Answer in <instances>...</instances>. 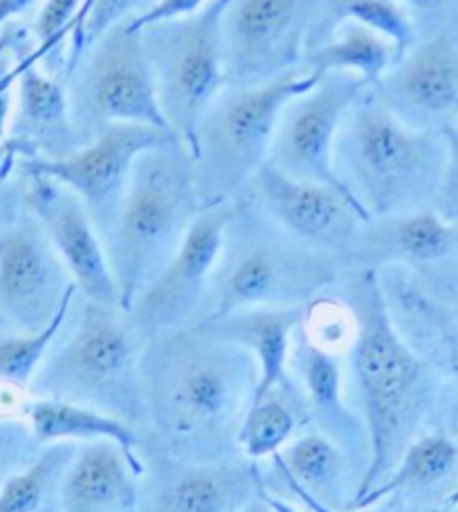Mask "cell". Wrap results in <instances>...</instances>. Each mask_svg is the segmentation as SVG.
Masks as SVG:
<instances>
[{
    "label": "cell",
    "mask_w": 458,
    "mask_h": 512,
    "mask_svg": "<svg viewBox=\"0 0 458 512\" xmlns=\"http://www.w3.org/2000/svg\"><path fill=\"white\" fill-rule=\"evenodd\" d=\"M259 382L252 353L200 326L151 337L140 423L153 452L191 463L241 459L238 432Z\"/></svg>",
    "instance_id": "obj_1"
},
{
    "label": "cell",
    "mask_w": 458,
    "mask_h": 512,
    "mask_svg": "<svg viewBox=\"0 0 458 512\" xmlns=\"http://www.w3.org/2000/svg\"><path fill=\"white\" fill-rule=\"evenodd\" d=\"M340 295L355 317L351 371L371 461L351 508L378 486L414 441L429 393L427 364L411 349L391 315L378 270L344 268Z\"/></svg>",
    "instance_id": "obj_2"
},
{
    "label": "cell",
    "mask_w": 458,
    "mask_h": 512,
    "mask_svg": "<svg viewBox=\"0 0 458 512\" xmlns=\"http://www.w3.org/2000/svg\"><path fill=\"white\" fill-rule=\"evenodd\" d=\"M447 160L443 133L420 131L375 102L366 86L335 140V173L369 218L434 207Z\"/></svg>",
    "instance_id": "obj_3"
},
{
    "label": "cell",
    "mask_w": 458,
    "mask_h": 512,
    "mask_svg": "<svg viewBox=\"0 0 458 512\" xmlns=\"http://www.w3.org/2000/svg\"><path fill=\"white\" fill-rule=\"evenodd\" d=\"M342 270L340 261L283 232L241 196L198 324L247 308H304L335 286Z\"/></svg>",
    "instance_id": "obj_4"
},
{
    "label": "cell",
    "mask_w": 458,
    "mask_h": 512,
    "mask_svg": "<svg viewBox=\"0 0 458 512\" xmlns=\"http://www.w3.org/2000/svg\"><path fill=\"white\" fill-rule=\"evenodd\" d=\"M200 209L194 158L180 137L137 158L113 230L104 239L122 308L173 259Z\"/></svg>",
    "instance_id": "obj_5"
},
{
    "label": "cell",
    "mask_w": 458,
    "mask_h": 512,
    "mask_svg": "<svg viewBox=\"0 0 458 512\" xmlns=\"http://www.w3.org/2000/svg\"><path fill=\"white\" fill-rule=\"evenodd\" d=\"M146 342L126 308L84 299L68 340L45 358L30 389L36 398L79 402L137 425Z\"/></svg>",
    "instance_id": "obj_6"
},
{
    "label": "cell",
    "mask_w": 458,
    "mask_h": 512,
    "mask_svg": "<svg viewBox=\"0 0 458 512\" xmlns=\"http://www.w3.org/2000/svg\"><path fill=\"white\" fill-rule=\"evenodd\" d=\"M299 70L261 86H225L196 126L191 158L203 207L234 203L268 162L283 108L317 84Z\"/></svg>",
    "instance_id": "obj_7"
},
{
    "label": "cell",
    "mask_w": 458,
    "mask_h": 512,
    "mask_svg": "<svg viewBox=\"0 0 458 512\" xmlns=\"http://www.w3.org/2000/svg\"><path fill=\"white\" fill-rule=\"evenodd\" d=\"M229 0H209L198 12L142 27L155 90L169 131L191 149L207 106L227 86L223 14Z\"/></svg>",
    "instance_id": "obj_8"
},
{
    "label": "cell",
    "mask_w": 458,
    "mask_h": 512,
    "mask_svg": "<svg viewBox=\"0 0 458 512\" xmlns=\"http://www.w3.org/2000/svg\"><path fill=\"white\" fill-rule=\"evenodd\" d=\"M70 115L81 144L117 124H142L169 131L158 102L149 54L140 30L113 27L66 79Z\"/></svg>",
    "instance_id": "obj_9"
},
{
    "label": "cell",
    "mask_w": 458,
    "mask_h": 512,
    "mask_svg": "<svg viewBox=\"0 0 458 512\" xmlns=\"http://www.w3.org/2000/svg\"><path fill=\"white\" fill-rule=\"evenodd\" d=\"M324 21L326 0H229L223 14L227 86H261L299 72Z\"/></svg>",
    "instance_id": "obj_10"
},
{
    "label": "cell",
    "mask_w": 458,
    "mask_h": 512,
    "mask_svg": "<svg viewBox=\"0 0 458 512\" xmlns=\"http://www.w3.org/2000/svg\"><path fill=\"white\" fill-rule=\"evenodd\" d=\"M232 209L234 203L200 209L173 259L126 308L149 340L200 322Z\"/></svg>",
    "instance_id": "obj_11"
},
{
    "label": "cell",
    "mask_w": 458,
    "mask_h": 512,
    "mask_svg": "<svg viewBox=\"0 0 458 512\" xmlns=\"http://www.w3.org/2000/svg\"><path fill=\"white\" fill-rule=\"evenodd\" d=\"M75 295L68 268L30 212L0 227V328L41 331Z\"/></svg>",
    "instance_id": "obj_12"
},
{
    "label": "cell",
    "mask_w": 458,
    "mask_h": 512,
    "mask_svg": "<svg viewBox=\"0 0 458 512\" xmlns=\"http://www.w3.org/2000/svg\"><path fill=\"white\" fill-rule=\"evenodd\" d=\"M243 198L283 232L346 265L362 227L371 221L342 189L292 178L265 162Z\"/></svg>",
    "instance_id": "obj_13"
},
{
    "label": "cell",
    "mask_w": 458,
    "mask_h": 512,
    "mask_svg": "<svg viewBox=\"0 0 458 512\" xmlns=\"http://www.w3.org/2000/svg\"><path fill=\"white\" fill-rule=\"evenodd\" d=\"M173 133L142 124H117L59 160L23 158L21 173L61 182L84 200L95 227L106 239L126 196L128 180L144 151L171 140Z\"/></svg>",
    "instance_id": "obj_14"
},
{
    "label": "cell",
    "mask_w": 458,
    "mask_h": 512,
    "mask_svg": "<svg viewBox=\"0 0 458 512\" xmlns=\"http://www.w3.org/2000/svg\"><path fill=\"white\" fill-rule=\"evenodd\" d=\"M364 90L366 81L346 72L319 77L283 108L268 162L292 178L346 191L335 173V140L348 108Z\"/></svg>",
    "instance_id": "obj_15"
},
{
    "label": "cell",
    "mask_w": 458,
    "mask_h": 512,
    "mask_svg": "<svg viewBox=\"0 0 458 512\" xmlns=\"http://www.w3.org/2000/svg\"><path fill=\"white\" fill-rule=\"evenodd\" d=\"M369 93L384 111L420 131L458 126V32L414 45Z\"/></svg>",
    "instance_id": "obj_16"
},
{
    "label": "cell",
    "mask_w": 458,
    "mask_h": 512,
    "mask_svg": "<svg viewBox=\"0 0 458 512\" xmlns=\"http://www.w3.org/2000/svg\"><path fill=\"white\" fill-rule=\"evenodd\" d=\"M23 176V205L48 234L79 295L99 304L122 306L104 239L84 200L52 178L36 173H23Z\"/></svg>",
    "instance_id": "obj_17"
},
{
    "label": "cell",
    "mask_w": 458,
    "mask_h": 512,
    "mask_svg": "<svg viewBox=\"0 0 458 512\" xmlns=\"http://www.w3.org/2000/svg\"><path fill=\"white\" fill-rule=\"evenodd\" d=\"M146 472V470H144ZM252 461L191 463L155 454L135 512H241L263 492Z\"/></svg>",
    "instance_id": "obj_18"
},
{
    "label": "cell",
    "mask_w": 458,
    "mask_h": 512,
    "mask_svg": "<svg viewBox=\"0 0 458 512\" xmlns=\"http://www.w3.org/2000/svg\"><path fill=\"white\" fill-rule=\"evenodd\" d=\"M458 254V225L434 207L371 218L362 227L344 268H398L429 272Z\"/></svg>",
    "instance_id": "obj_19"
},
{
    "label": "cell",
    "mask_w": 458,
    "mask_h": 512,
    "mask_svg": "<svg viewBox=\"0 0 458 512\" xmlns=\"http://www.w3.org/2000/svg\"><path fill=\"white\" fill-rule=\"evenodd\" d=\"M288 369L304 400L310 423H315L317 432L340 445L366 472L371 461L369 432L362 416H357L344 400L340 353L322 349L299 326L292 337Z\"/></svg>",
    "instance_id": "obj_20"
},
{
    "label": "cell",
    "mask_w": 458,
    "mask_h": 512,
    "mask_svg": "<svg viewBox=\"0 0 458 512\" xmlns=\"http://www.w3.org/2000/svg\"><path fill=\"white\" fill-rule=\"evenodd\" d=\"M32 48L14 86V117L9 137L25 149V158L59 160L84 146L70 115L66 79L48 75Z\"/></svg>",
    "instance_id": "obj_21"
},
{
    "label": "cell",
    "mask_w": 458,
    "mask_h": 512,
    "mask_svg": "<svg viewBox=\"0 0 458 512\" xmlns=\"http://www.w3.org/2000/svg\"><path fill=\"white\" fill-rule=\"evenodd\" d=\"M144 463L113 441L77 445L54 512H135Z\"/></svg>",
    "instance_id": "obj_22"
},
{
    "label": "cell",
    "mask_w": 458,
    "mask_h": 512,
    "mask_svg": "<svg viewBox=\"0 0 458 512\" xmlns=\"http://www.w3.org/2000/svg\"><path fill=\"white\" fill-rule=\"evenodd\" d=\"M304 322V308H247L238 313L196 324L209 333L236 342L252 353L259 369L254 400L268 396L272 389L290 380V349L295 331Z\"/></svg>",
    "instance_id": "obj_23"
},
{
    "label": "cell",
    "mask_w": 458,
    "mask_h": 512,
    "mask_svg": "<svg viewBox=\"0 0 458 512\" xmlns=\"http://www.w3.org/2000/svg\"><path fill=\"white\" fill-rule=\"evenodd\" d=\"M277 472L288 490H297L335 512L351 510L360 488L353 459L322 432L299 434L274 454Z\"/></svg>",
    "instance_id": "obj_24"
},
{
    "label": "cell",
    "mask_w": 458,
    "mask_h": 512,
    "mask_svg": "<svg viewBox=\"0 0 458 512\" xmlns=\"http://www.w3.org/2000/svg\"><path fill=\"white\" fill-rule=\"evenodd\" d=\"M25 420L30 425L36 441L43 447L54 443H95L113 441L124 450L140 459L137 447L140 436L135 434V425L126 420L104 414V411L79 405V402L34 398L27 400Z\"/></svg>",
    "instance_id": "obj_25"
},
{
    "label": "cell",
    "mask_w": 458,
    "mask_h": 512,
    "mask_svg": "<svg viewBox=\"0 0 458 512\" xmlns=\"http://www.w3.org/2000/svg\"><path fill=\"white\" fill-rule=\"evenodd\" d=\"M396 61V48L387 39L344 18L333 25L322 41L310 45L301 61V70L317 79L333 72H346L364 79L366 86H373Z\"/></svg>",
    "instance_id": "obj_26"
},
{
    "label": "cell",
    "mask_w": 458,
    "mask_h": 512,
    "mask_svg": "<svg viewBox=\"0 0 458 512\" xmlns=\"http://www.w3.org/2000/svg\"><path fill=\"white\" fill-rule=\"evenodd\" d=\"M306 425H310L306 405L290 378L265 398L252 402L238 432V450L243 459L259 463L265 456L279 454L297 436L299 427Z\"/></svg>",
    "instance_id": "obj_27"
},
{
    "label": "cell",
    "mask_w": 458,
    "mask_h": 512,
    "mask_svg": "<svg viewBox=\"0 0 458 512\" xmlns=\"http://www.w3.org/2000/svg\"><path fill=\"white\" fill-rule=\"evenodd\" d=\"M458 463V447L443 434H427L411 441L409 447L393 465V470L364 495L351 510H366L378 504L384 497L398 492H414L432 488L450 477Z\"/></svg>",
    "instance_id": "obj_28"
},
{
    "label": "cell",
    "mask_w": 458,
    "mask_h": 512,
    "mask_svg": "<svg viewBox=\"0 0 458 512\" xmlns=\"http://www.w3.org/2000/svg\"><path fill=\"white\" fill-rule=\"evenodd\" d=\"M77 452L75 443L45 445L39 456L0 486V512H41L54 501L63 472Z\"/></svg>",
    "instance_id": "obj_29"
},
{
    "label": "cell",
    "mask_w": 458,
    "mask_h": 512,
    "mask_svg": "<svg viewBox=\"0 0 458 512\" xmlns=\"http://www.w3.org/2000/svg\"><path fill=\"white\" fill-rule=\"evenodd\" d=\"M72 297L66 306L59 310V315L52 322L34 333H18L0 328V382L14 384V387L25 389L32 384L34 376L39 373L41 364L48 358L52 344L57 342L63 326H66L68 317L75 308V299Z\"/></svg>",
    "instance_id": "obj_30"
},
{
    "label": "cell",
    "mask_w": 458,
    "mask_h": 512,
    "mask_svg": "<svg viewBox=\"0 0 458 512\" xmlns=\"http://www.w3.org/2000/svg\"><path fill=\"white\" fill-rule=\"evenodd\" d=\"M344 18L369 27L371 32L387 39L396 48L398 61L420 43L416 18L402 0H351L337 16V21H344Z\"/></svg>",
    "instance_id": "obj_31"
},
{
    "label": "cell",
    "mask_w": 458,
    "mask_h": 512,
    "mask_svg": "<svg viewBox=\"0 0 458 512\" xmlns=\"http://www.w3.org/2000/svg\"><path fill=\"white\" fill-rule=\"evenodd\" d=\"M81 5H84V0H43L32 25L36 57L45 63V68L52 70V75L57 72L54 68H59L63 79H66L68 39Z\"/></svg>",
    "instance_id": "obj_32"
},
{
    "label": "cell",
    "mask_w": 458,
    "mask_h": 512,
    "mask_svg": "<svg viewBox=\"0 0 458 512\" xmlns=\"http://www.w3.org/2000/svg\"><path fill=\"white\" fill-rule=\"evenodd\" d=\"M155 0H93L84 16V21L70 34L68 57H66V79L77 63L84 57L90 45H95L113 27L133 21L146 9H151Z\"/></svg>",
    "instance_id": "obj_33"
},
{
    "label": "cell",
    "mask_w": 458,
    "mask_h": 512,
    "mask_svg": "<svg viewBox=\"0 0 458 512\" xmlns=\"http://www.w3.org/2000/svg\"><path fill=\"white\" fill-rule=\"evenodd\" d=\"M301 328L322 349L340 353L344 349H351L355 337V317L342 297H331L322 292L304 306Z\"/></svg>",
    "instance_id": "obj_34"
},
{
    "label": "cell",
    "mask_w": 458,
    "mask_h": 512,
    "mask_svg": "<svg viewBox=\"0 0 458 512\" xmlns=\"http://www.w3.org/2000/svg\"><path fill=\"white\" fill-rule=\"evenodd\" d=\"M348 3L351 0H326V21L317 41H322L333 30L337 16ZM402 3L411 9V14L416 18L420 41L432 39L438 34L458 32V0H402Z\"/></svg>",
    "instance_id": "obj_35"
},
{
    "label": "cell",
    "mask_w": 458,
    "mask_h": 512,
    "mask_svg": "<svg viewBox=\"0 0 458 512\" xmlns=\"http://www.w3.org/2000/svg\"><path fill=\"white\" fill-rule=\"evenodd\" d=\"M43 445L36 441L25 418H0V486L27 468Z\"/></svg>",
    "instance_id": "obj_36"
},
{
    "label": "cell",
    "mask_w": 458,
    "mask_h": 512,
    "mask_svg": "<svg viewBox=\"0 0 458 512\" xmlns=\"http://www.w3.org/2000/svg\"><path fill=\"white\" fill-rule=\"evenodd\" d=\"M443 137L447 144V160L434 209L445 221L458 225V126L445 128Z\"/></svg>",
    "instance_id": "obj_37"
},
{
    "label": "cell",
    "mask_w": 458,
    "mask_h": 512,
    "mask_svg": "<svg viewBox=\"0 0 458 512\" xmlns=\"http://www.w3.org/2000/svg\"><path fill=\"white\" fill-rule=\"evenodd\" d=\"M207 3L209 0H155V5L151 9H146L144 14L133 18V21H128V27H131V30H142L146 25L194 14Z\"/></svg>",
    "instance_id": "obj_38"
},
{
    "label": "cell",
    "mask_w": 458,
    "mask_h": 512,
    "mask_svg": "<svg viewBox=\"0 0 458 512\" xmlns=\"http://www.w3.org/2000/svg\"><path fill=\"white\" fill-rule=\"evenodd\" d=\"M39 3H43V0H0V27H5L14 18L27 14Z\"/></svg>",
    "instance_id": "obj_39"
},
{
    "label": "cell",
    "mask_w": 458,
    "mask_h": 512,
    "mask_svg": "<svg viewBox=\"0 0 458 512\" xmlns=\"http://www.w3.org/2000/svg\"><path fill=\"white\" fill-rule=\"evenodd\" d=\"M447 362H450V369L458 378V331L447 337Z\"/></svg>",
    "instance_id": "obj_40"
},
{
    "label": "cell",
    "mask_w": 458,
    "mask_h": 512,
    "mask_svg": "<svg viewBox=\"0 0 458 512\" xmlns=\"http://www.w3.org/2000/svg\"><path fill=\"white\" fill-rule=\"evenodd\" d=\"M12 169L14 167L0 169V216H3L7 207H12V203H9V187H7V178H9V171H12Z\"/></svg>",
    "instance_id": "obj_41"
},
{
    "label": "cell",
    "mask_w": 458,
    "mask_h": 512,
    "mask_svg": "<svg viewBox=\"0 0 458 512\" xmlns=\"http://www.w3.org/2000/svg\"><path fill=\"white\" fill-rule=\"evenodd\" d=\"M241 512H277L272 508V504L268 501V497H265V488L259 497H256L252 504H247Z\"/></svg>",
    "instance_id": "obj_42"
},
{
    "label": "cell",
    "mask_w": 458,
    "mask_h": 512,
    "mask_svg": "<svg viewBox=\"0 0 458 512\" xmlns=\"http://www.w3.org/2000/svg\"><path fill=\"white\" fill-rule=\"evenodd\" d=\"M292 495H297V499L299 501H304V504L313 510V512H335V510H331V508H326V506H322V504H317V501H313L310 497H306V495H301V492H297V490H290ZM348 512H360V510H348Z\"/></svg>",
    "instance_id": "obj_43"
},
{
    "label": "cell",
    "mask_w": 458,
    "mask_h": 512,
    "mask_svg": "<svg viewBox=\"0 0 458 512\" xmlns=\"http://www.w3.org/2000/svg\"><path fill=\"white\" fill-rule=\"evenodd\" d=\"M90 3H93V0H84V5H81V12H79V16H77V21H75V25H72V32H75L77 27L81 25V21H84V16H86V12H88ZM72 32H70V34H72Z\"/></svg>",
    "instance_id": "obj_44"
}]
</instances>
